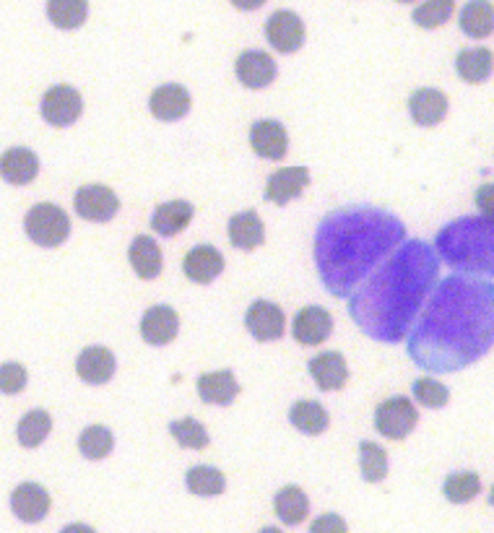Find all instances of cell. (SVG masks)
I'll return each instance as SVG.
<instances>
[{
  "instance_id": "cell-23",
  "label": "cell",
  "mask_w": 494,
  "mask_h": 533,
  "mask_svg": "<svg viewBox=\"0 0 494 533\" xmlns=\"http://www.w3.org/2000/svg\"><path fill=\"white\" fill-rule=\"evenodd\" d=\"M128 258L133 271H136V276H141V279L151 281L162 273L164 266L162 250H159L156 240L154 237H149V234H138L136 240L130 242Z\"/></svg>"
},
{
  "instance_id": "cell-44",
  "label": "cell",
  "mask_w": 494,
  "mask_h": 533,
  "mask_svg": "<svg viewBox=\"0 0 494 533\" xmlns=\"http://www.w3.org/2000/svg\"><path fill=\"white\" fill-rule=\"evenodd\" d=\"M489 505L494 507V487H492V492H489Z\"/></svg>"
},
{
  "instance_id": "cell-25",
  "label": "cell",
  "mask_w": 494,
  "mask_h": 533,
  "mask_svg": "<svg viewBox=\"0 0 494 533\" xmlns=\"http://www.w3.org/2000/svg\"><path fill=\"white\" fill-rule=\"evenodd\" d=\"M229 242H232L237 250H255L266 242V227L255 211H242V214H234L229 219Z\"/></svg>"
},
{
  "instance_id": "cell-35",
  "label": "cell",
  "mask_w": 494,
  "mask_h": 533,
  "mask_svg": "<svg viewBox=\"0 0 494 533\" xmlns=\"http://www.w3.org/2000/svg\"><path fill=\"white\" fill-rule=\"evenodd\" d=\"M481 492V481L474 471H455L445 479L442 484V494H445V500L453 502V505H466Z\"/></svg>"
},
{
  "instance_id": "cell-11",
  "label": "cell",
  "mask_w": 494,
  "mask_h": 533,
  "mask_svg": "<svg viewBox=\"0 0 494 533\" xmlns=\"http://www.w3.org/2000/svg\"><path fill=\"white\" fill-rule=\"evenodd\" d=\"M250 146L260 159L281 162L289 151V133L279 120H258L250 128Z\"/></svg>"
},
{
  "instance_id": "cell-32",
  "label": "cell",
  "mask_w": 494,
  "mask_h": 533,
  "mask_svg": "<svg viewBox=\"0 0 494 533\" xmlns=\"http://www.w3.org/2000/svg\"><path fill=\"white\" fill-rule=\"evenodd\" d=\"M185 487L198 497H219L227 489V479L219 468L214 466H195L185 474Z\"/></svg>"
},
{
  "instance_id": "cell-27",
  "label": "cell",
  "mask_w": 494,
  "mask_h": 533,
  "mask_svg": "<svg viewBox=\"0 0 494 533\" xmlns=\"http://www.w3.org/2000/svg\"><path fill=\"white\" fill-rule=\"evenodd\" d=\"M455 71L466 84H484L494 71V55L487 47H468L458 52Z\"/></svg>"
},
{
  "instance_id": "cell-45",
  "label": "cell",
  "mask_w": 494,
  "mask_h": 533,
  "mask_svg": "<svg viewBox=\"0 0 494 533\" xmlns=\"http://www.w3.org/2000/svg\"><path fill=\"white\" fill-rule=\"evenodd\" d=\"M398 3H414V0H398Z\"/></svg>"
},
{
  "instance_id": "cell-16",
  "label": "cell",
  "mask_w": 494,
  "mask_h": 533,
  "mask_svg": "<svg viewBox=\"0 0 494 533\" xmlns=\"http://www.w3.org/2000/svg\"><path fill=\"white\" fill-rule=\"evenodd\" d=\"M149 110L162 123H177L190 112V94L182 84H164L154 89L149 99Z\"/></svg>"
},
{
  "instance_id": "cell-26",
  "label": "cell",
  "mask_w": 494,
  "mask_h": 533,
  "mask_svg": "<svg viewBox=\"0 0 494 533\" xmlns=\"http://www.w3.org/2000/svg\"><path fill=\"white\" fill-rule=\"evenodd\" d=\"M195 208L188 201H169L156 208L151 216V229L162 237H175L193 221Z\"/></svg>"
},
{
  "instance_id": "cell-33",
  "label": "cell",
  "mask_w": 494,
  "mask_h": 533,
  "mask_svg": "<svg viewBox=\"0 0 494 533\" xmlns=\"http://www.w3.org/2000/svg\"><path fill=\"white\" fill-rule=\"evenodd\" d=\"M50 429H52L50 414L42 409H34L29 411V414L21 416L19 427H16V437H19V442L24 448H39V445L47 440V435H50Z\"/></svg>"
},
{
  "instance_id": "cell-4",
  "label": "cell",
  "mask_w": 494,
  "mask_h": 533,
  "mask_svg": "<svg viewBox=\"0 0 494 533\" xmlns=\"http://www.w3.org/2000/svg\"><path fill=\"white\" fill-rule=\"evenodd\" d=\"M435 253L453 271L494 279V219L461 216L437 232Z\"/></svg>"
},
{
  "instance_id": "cell-6",
  "label": "cell",
  "mask_w": 494,
  "mask_h": 533,
  "mask_svg": "<svg viewBox=\"0 0 494 533\" xmlns=\"http://www.w3.org/2000/svg\"><path fill=\"white\" fill-rule=\"evenodd\" d=\"M419 424V411L406 396H393L383 401L375 411V429L388 440H403Z\"/></svg>"
},
{
  "instance_id": "cell-5",
  "label": "cell",
  "mask_w": 494,
  "mask_h": 533,
  "mask_svg": "<svg viewBox=\"0 0 494 533\" xmlns=\"http://www.w3.org/2000/svg\"><path fill=\"white\" fill-rule=\"evenodd\" d=\"M24 229L34 245L58 247L71 234V219L55 203H37L34 208H29V214L24 219Z\"/></svg>"
},
{
  "instance_id": "cell-19",
  "label": "cell",
  "mask_w": 494,
  "mask_h": 533,
  "mask_svg": "<svg viewBox=\"0 0 494 533\" xmlns=\"http://www.w3.org/2000/svg\"><path fill=\"white\" fill-rule=\"evenodd\" d=\"M182 271L193 284H211L224 271V255L214 245H198L185 255Z\"/></svg>"
},
{
  "instance_id": "cell-12",
  "label": "cell",
  "mask_w": 494,
  "mask_h": 533,
  "mask_svg": "<svg viewBox=\"0 0 494 533\" xmlns=\"http://www.w3.org/2000/svg\"><path fill=\"white\" fill-rule=\"evenodd\" d=\"M292 333L302 346H320L333 333L331 312L320 305L302 307L292 323Z\"/></svg>"
},
{
  "instance_id": "cell-8",
  "label": "cell",
  "mask_w": 494,
  "mask_h": 533,
  "mask_svg": "<svg viewBox=\"0 0 494 533\" xmlns=\"http://www.w3.org/2000/svg\"><path fill=\"white\" fill-rule=\"evenodd\" d=\"M266 37L276 52H297L305 45V21L294 11H276L266 21Z\"/></svg>"
},
{
  "instance_id": "cell-37",
  "label": "cell",
  "mask_w": 494,
  "mask_h": 533,
  "mask_svg": "<svg viewBox=\"0 0 494 533\" xmlns=\"http://www.w3.org/2000/svg\"><path fill=\"white\" fill-rule=\"evenodd\" d=\"M169 432L177 440V445L188 450H203L208 445V432L201 422H195L193 416H185L180 422L169 424Z\"/></svg>"
},
{
  "instance_id": "cell-22",
  "label": "cell",
  "mask_w": 494,
  "mask_h": 533,
  "mask_svg": "<svg viewBox=\"0 0 494 533\" xmlns=\"http://www.w3.org/2000/svg\"><path fill=\"white\" fill-rule=\"evenodd\" d=\"M39 175V156L24 146H13L0 156V177L11 185H29Z\"/></svg>"
},
{
  "instance_id": "cell-10",
  "label": "cell",
  "mask_w": 494,
  "mask_h": 533,
  "mask_svg": "<svg viewBox=\"0 0 494 533\" xmlns=\"http://www.w3.org/2000/svg\"><path fill=\"white\" fill-rule=\"evenodd\" d=\"M73 208L81 219L102 224V221L115 219L120 201L107 185H84V188H78L76 198H73Z\"/></svg>"
},
{
  "instance_id": "cell-15",
  "label": "cell",
  "mask_w": 494,
  "mask_h": 533,
  "mask_svg": "<svg viewBox=\"0 0 494 533\" xmlns=\"http://www.w3.org/2000/svg\"><path fill=\"white\" fill-rule=\"evenodd\" d=\"M180 331V318L177 312L167 305H156L143 312L141 318V336L151 346H167L177 338Z\"/></svg>"
},
{
  "instance_id": "cell-17",
  "label": "cell",
  "mask_w": 494,
  "mask_h": 533,
  "mask_svg": "<svg viewBox=\"0 0 494 533\" xmlns=\"http://www.w3.org/2000/svg\"><path fill=\"white\" fill-rule=\"evenodd\" d=\"M11 510L13 515L24 523H39L50 513V494L45 487H39L34 481L19 484L11 494Z\"/></svg>"
},
{
  "instance_id": "cell-18",
  "label": "cell",
  "mask_w": 494,
  "mask_h": 533,
  "mask_svg": "<svg viewBox=\"0 0 494 533\" xmlns=\"http://www.w3.org/2000/svg\"><path fill=\"white\" fill-rule=\"evenodd\" d=\"M409 115L414 125L435 128L448 117V97L440 89H416L409 97Z\"/></svg>"
},
{
  "instance_id": "cell-20",
  "label": "cell",
  "mask_w": 494,
  "mask_h": 533,
  "mask_svg": "<svg viewBox=\"0 0 494 533\" xmlns=\"http://www.w3.org/2000/svg\"><path fill=\"white\" fill-rule=\"evenodd\" d=\"M312 380L320 390L331 393V390H341L349 380V367H346V359L338 354V351H323L318 357H312L307 364Z\"/></svg>"
},
{
  "instance_id": "cell-43",
  "label": "cell",
  "mask_w": 494,
  "mask_h": 533,
  "mask_svg": "<svg viewBox=\"0 0 494 533\" xmlns=\"http://www.w3.org/2000/svg\"><path fill=\"white\" fill-rule=\"evenodd\" d=\"M266 0H232L234 8H240V11H258Z\"/></svg>"
},
{
  "instance_id": "cell-42",
  "label": "cell",
  "mask_w": 494,
  "mask_h": 533,
  "mask_svg": "<svg viewBox=\"0 0 494 533\" xmlns=\"http://www.w3.org/2000/svg\"><path fill=\"white\" fill-rule=\"evenodd\" d=\"M312 533H323V531H336V533H344L346 531V523L341 520V515H320L315 523L310 526Z\"/></svg>"
},
{
  "instance_id": "cell-9",
  "label": "cell",
  "mask_w": 494,
  "mask_h": 533,
  "mask_svg": "<svg viewBox=\"0 0 494 533\" xmlns=\"http://www.w3.org/2000/svg\"><path fill=\"white\" fill-rule=\"evenodd\" d=\"M245 325L255 341H279L286 331V315L276 302L258 299L247 307Z\"/></svg>"
},
{
  "instance_id": "cell-21",
  "label": "cell",
  "mask_w": 494,
  "mask_h": 533,
  "mask_svg": "<svg viewBox=\"0 0 494 533\" xmlns=\"http://www.w3.org/2000/svg\"><path fill=\"white\" fill-rule=\"evenodd\" d=\"M115 367V354L110 349H104V346H89L76 359V372L89 385L110 383L112 375H115Z\"/></svg>"
},
{
  "instance_id": "cell-13",
  "label": "cell",
  "mask_w": 494,
  "mask_h": 533,
  "mask_svg": "<svg viewBox=\"0 0 494 533\" xmlns=\"http://www.w3.org/2000/svg\"><path fill=\"white\" fill-rule=\"evenodd\" d=\"M310 185V169L307 167H284L273 172L266 182V201L276 206H286L289 201H297Z\"/></svg>"
},
{
  "instance_id": "cell-40",
  "label": "cell",
  "mask_w": 494,
  "mask_h": 533,
  "mask_svg": "<svg viewBox=\"0 0 494 533\" xmlns=\"http://www.w3.org/2000/svg\"><path fill=\"white\" fill-rule=\"evenodd\" d=\"M26 367L19 362H6L0 364V393L6 396H16L21 390L26 388Z\"/></svg>"
},
{
  "instance_id": "cell-31",
  "label": "cell",
  "mask_w": 494,
  "mask_h": 533,
  "mask_svg": "<svg viewBox=\"0 0 494 533\" xmlns=\"http://www.w3.org/2000/svg\"><path fill=\"white\" fill-rule=\"evenodd\" d=\"M89 16V0H47V19L58 29H78Z\"/></svg>"
},
{
  "instance_id": "cell-30",
  "label": "cell",
  "mask_w": 494,
  "mask_h": 533,
  "mask_svg": "<svg viewBox=\"0 0 494 533\" xmlns=\"http://www.w3.org/2000/svg\"><path fill=\"white\" fill-rule=\"evenodd\" d=\"M273 507H276V515L284 526H299L310 513V500L299 487H284L276 494Z\"/></svg>"
},
{
  "instance_id": "cell-1",
  "label": "cell",
  "mask_w": 494,
  "mask_h": 533,
  "mask_svg": "<svg viewBox=\"0 0 494 533\" xmlns=\"http://www.w3.org/2000/svg\"><path fill=\"white\" fill-rule=\"evenodd\" d=\"M406 338L419 370L445 375L471 367L494 346V284L468 273L442 279Z\"/></svg>"
},
{
  "instance_id": "cell-7",
  "label": "cell",
  "mask_w": 494,
  "mask_h": 533,
  "mask_svg": "<svg viewBox=\"0 0 494 533\" xmlns=\"http://www.w3.org/2000/svg\"><path fill=\"white\" fill-rule=\"evenodd\" d=\"M39 112L45 117L47 123L55 125V128H68L81 117L84 112V99L78 94L73 86L68 84H58L52 86L42 97V104H39Z\"/></svg>"
},
{
  "instance_id": "cell-34",
  "label": "cell",
  "mask_w": 494,
  "mask_h": 533,
  "mask_svg": "<svg viewBox=\"0 0 494 533\" xmlns=\"http://www.w3.org/2000/svg\"><path fill=\"white\" fill-rule=\"evenodd\" d=\"M112 448H115V437H112L110 429L102 427V424L86 427L84 432H81V437H78V450H81V455L89 458V461H102V458H107V455L112 453Z\"/></svg>"
},
{
  "instance_id": "cell-24",
  "label": "cell",
  "mask_w": 494,
  "mask_h": 533,
  "mask_svg": "<svg viewBox=\"0 0 494 533\" xmlns=\"http://www.w3.org/2000/svg\"><path fill=\"white\" fill-rule=\"evenodd\" d=\"M198 396L203 403H214V406H229L234 398L240 396V383L234 380L229 370L206 372L198 377Z\"/></svg>"
},
{
  "instance_id": "cell-41",
  "label": "cell",
  "mask_w": 494,
  "mask_h": 533,
  "mask_svg": "<svg viewBox=\"0 0 494 533\" xmlns=\"http://www.w3.org/2000/svg\"><path fill=\"white\" fill-rule=\"evenodd\" d=\"M474 201L481 214L492 216L494 219V182H484L481 188H476Z\"/></svg>"
},
{
  "instance_id": "cell-38",
  "label": "cell",
  "mask_w": 494,
  "mask_h": 533,
  "mask_svg": "<svg viewBox=\"0 0 494 533\" xmlns=\"http://www.w3.org/2000/svg\"><path fill=\"white\" fill-rule=\"evenodd\" d=\"M453 11L455 0H424L414 11V24H419L422 29H437V26L448 24Z\"/></svg>"
},
{
  "instance_id": "cell-39",
  "label": "cell",
  "mask_w": 494,
  "mask_h": 533,
  "mask_svg": "<svg viewBox=\"0 0 494 533\" xmlns=\"http://www.w3.org/2000/svg\"><path fill=\"white\" fill-rule=\"evenodd\" d=\"M411 390H414V398L422 403L424 409H442L450 401L448 385H442L435 377H419V380H414Z\"/></svg>"
},
{
  "instance_id": "cell-28",
  "label": "cell",
  "mask_w": 494,
  "mask_h": 533,
  "mask_svg": "<svg viewBox=\"0 0 494 533\" xmlns=\"http://www.w3.org/2000/svg\"><path fill=\"white\" fill-rule=\"evenodd\" d=\"M461 32L471 39H487L494 34V6L489 0H468L458 19Z\"/></svg>"
},
{
  "instance_id": "cell-14",
  "label": "cell",
  "mask_w": 494,
  "mask_h": 533,
  "mask_svg": "<svg viewBox=\"0 0 494 533\" xmlns=\"http://www.w3.org/2000/svg\"><path fill=\"white\" fill-rule=\"evenodd\" d=\"M234 71H237L240 84L247 86V89H266V86L276 81V73H279L276 71V60L263 50L242 52Z\"/></svg>"
},
{
  "instance_id": "cell-2",
  "label": "cell",
  "mask_w": 494,
  "mask_h": 533,
  "mask_svg": "<svg viewBox=\"0 0 494 533\" xmlns=\"http://www.w3.org/2000/svg\"><path fill=\"white\" fill-rule=\"evenodd\" d=\"M435 247L403 240L362 284L349 294V315L364 336L398 344L409 336L424 302L437 284Z\"/></svg>"
},
{
  "instance_id": "cell-29",
  "label": "cell",
  "mask_w": 494,
  "mask_h": 533,
  "mask_svg": "<svg viewBox=\"0 0 494 533\" xmlns=\"http://www.w3.org/2000/svg\"><path fill=\"white\" fill-rule=\"evenodd\" d=\"M289 422L302 432V435H323L328 424H331V416L325 411L323 403L318 401H297L289 411Z\"/></svg>"
},
{
  "instance_id": "cell-3",
  "label": "cell",
  "mask_w": 494,
  "mask_h": 533,
  "mask_svg": "<svg viewBox=\"0 0 494 533\" xmlns=\"http://www.w3.org/2000/svg\"><path fill=\"white\" fill-rule=\"evenodd\" d=\"M403 240V221L383 208L351 206L328 214L315 232V263L325 292L349 297Z\"/></svg>"
},
{
  "instance_id": "cell-36",
  "label": "cell",
  "mask_w": 494,
  "mask_h": 533,
  "mask_svg": "<svg viewBox=\"0 0 494 533\" xmlns=\"http://www.w3.org/2000/svg\"><path fill=\"white\" fill-rule=\"evenodd\" d=\"M359 466H362V479L377 484L388 476V453L383 445L364 440L359 445Z\"/></svg>"
}]
</instances>
